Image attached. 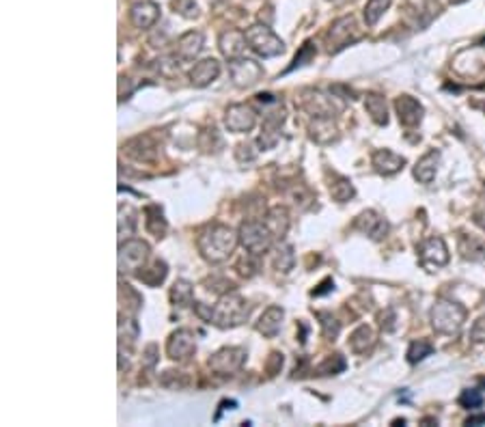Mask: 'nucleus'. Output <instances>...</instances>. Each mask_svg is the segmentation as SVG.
Segmentation results:
<instances>
[{"instance_id":"1","label":"nucleus","mask_w":485,"mask_h":427,"mask_svg":"<svg viewBox=\"0 0 485 427\" xmlns=\"http://www.w3.org/2000/svg\"><path fill=\"white\" fill-rule=\"evenodd\" d=\"M240 242V233H236L231 227L226 224H208L205 229L201 231L196 246L201 257L210 261V263H222L236 253Z\"/></svg>"},{"instance_id":"2","label":"nucleus","mask_w":485,"mask_h":427,"mask_svg":"<svg viewBox=\"0 0 485 427\" xmlns=\"http://www.w3.org/2000/svg\"><path fill=\"white\" fill-rule=\"evenodd\" d=\"M250 303L240 294H224L212 307L210 324L218 326V328H236L250 317Z\"/></svg>"},{"instance_id":"3","label":"nucleus","mask_w":485,"mask_h":427,"mask_svg":"<svg viewBox=\"0 0 485 427\" xmlns=\"http://www.w3.org/2000/svg\"><path fill=\"white\" fill-rule=\"evenodd\" d=\"M466 321V309L453 300H438L431 307V326L438 335H457Z\"/></svg>"},{"instance_id":"4","label":"nucleus","mask_w":485,"mask_h":427,"mask_svg":"<svg viewBox=\"0 0 485 427\" xmlns=\"http://www.w3.org/2000/svg\"><path fill=\"white\" fill-rule=\"evenodd\" d=\"M246 41L252 52L259 55L261 59H272L285 52L283 39L276 37L274 31L263 27V24H252L250 29H246Z\"/></svg>"},{"instance_id":"5","label":"nucleus","mask_w":485,"mask_h":427,"mask_svg":"<svg viewBox=\"0 0 485 427\" xmlns=\"http://www.w3.org/2000/svg\"><path fill=\"white\" fill-rule=\"evenodd\" d=\"M240 242L242 246L248 250L250 255H263L270 250L272 246V231L268 229V224L266 222H259V220H246L242 222V227H240Z\"/></svg>"},{"instance_id":"6","label":"nucleus","mask_w":485,"mask_h":427,"mask_svg":"<svg viewBox=\"0 0 485 427\" xmlns=\"http://www.w3.org/2000/svg\"><path fill=\"white\" fill-rule=\"evenodd\" d=\"M149 259V244L143 240L127 238L119 246V272L121 274H138Z\"/></svg>"},{"instance_id":"7","label":"nucleus","mask_w":485,"mask_h":427,"mask_svg":"<svg viewBox=\"0 0 485 427\" xmlns=\"http://www.w3.org/2000/svg\"><path fill=\"white\" fill-rule=\"evenodd\" d=\"M300 106L315 119H333V115L341 110V106L335 104V97L317 89H304L300 95Z\"/></svg>"},{"instance_id":"8","label":"nucleus","mask_w":485,"mask_h":427,"mask_svg":"<svg viewBox=\"0 0 485 427\" xmlns=\"http://www.w3.org/2000/svg\"><path fill=\"white\" fill-rule=\"evenodd\" d=\"M356 39H361V33H359V29H356V20L352 15L339 17L333 22V27H330V31L326 35L328 52H339V50H343L345 45H349Z\"/></svg>"},{"instance_id":"9","label":"nucleus","mask_w":485,"mask_h":427,"mask_svg":"<svg viewBox=\"0 0 485 427\" xmlns=\"http://www.w3.org/2000/svg\"><path fill=\"white\" fill-rule=\"evenodd\" d=\"M229 73L238 89H250L263 78V67L252 59H233L229 63Z\"/></svg>"},{"instance_id":"10","label":"nucleus","mask_w":485,"mask_h":427,"mask_svg":"<svg viewBox=\"0 0 485 427\" xmlns=\"http://www.w3.org/2000/svg\"><path fill=\"white\" fill-rule=\"evenodd\" d=\"M246 361L244 347H222L210 359V369L218 375H231L238 369H242Z\"/></svg>"},{"instance_id":"11","label":"nucleus","mask_w":485,"mask_h":427,"mask_svg":"<svg viewBox=\"0 0 485 427\" xmlns=\"http://www.w3.org/2000/svg\"><path fill=\"white\" fill-rule=\"evenodd\" d=\"M194 352H196V341H194V335L188 328H180V331H175L168 337L166 354H168L171 361L186 363V361H190L194 356Z\"/></svg>"},{"instance_id":"12","label":"nucleus","mask_w":485,"mask_h":427,"mask_svg":"<svg viewBox=\"0 0 485 427\" xmlns=\"http://www.w3.org/2000/svg\"><path fill=\"white\" fill-rule=\"evenodd\" d=\"M254 123H257V113L248 104H231L224 113V125L229 132L236 134L250 132L254 128Z\"/></svg>"},{"instance_id":"13","label":"nucleus","mask_w":485,"mask_h":427,"mask_svg":"<svg viewBox=\"0 0 485 427\" xmlns=\"http://www.w3.org/2000/svg\"><path fill=\"white\" fill-rule=\"evenodd\" d=\"M419 253H421V261L427 268H442L449 263V248L444 244V240L440 236H433L427 238L421 246H419Z\"/></svg>"},{"instance_id":"14","label":"nucleus","mask_w":485,"mask_h":427,"mask_svg":"<svg viewBox=\"0 0 485 427\" xmlns=\"http://www.w3.org/2000/svg\"><path fill=\"white\" fill-rule=\"evenodd\" d=\"M354 227L359 229L361 233L369 236L371 240H375V242L384 240V238H386V233H389V222H386L384 218H382L377 212H373V210L363 212L359 218H356Z\"/></svg>"},{"instance_id":"15","label":"nucleus","mask_w":485,"mask_h":427,"mask_svg":"<svg viewBox=\"0 0 485 427\" xmlns=\"http://www.w3.org/2000/svg\"><path fill=\"white\" fill-rule=\"evenodd\" d=\"M395 110H397L399 123L405 125V128H414V125H419L423 119V106L412 95H399L395 99Z\"/></svg>"},{"instance_id":"16","label":"nucleus","mask_w":485,"mask_h":427,"mask_svg":"<svg viewBox=\"0 0 485 427\" xmlns=\"http://www.w3.org/2000/svg\"><path fill=\"white\" fill-rule=\"evenodd\" d=\"M371 164L379 175L389 178V175H395L405 166V158L391 152V149H377V152H373V156H371Z\"/></svg>"},{"instance_id":"17","label":"nucleus","mask_w":485,"mask_h":427,"mask_svg":"<svg viewBox=\"0 0 485 427\" xmlns=\"http://www.w3.org/2000/svg\"><path fill=\"white\" fill-rule=\"evenodd\" d=\"M246 33L242 31H224L218 39V48H220V55L229 61H233V59H240L244 55V50H246Z\"/></svg>"},{"instance_id":"18","label":"nucleus","mask_w":485,"mask_h":427,"mask_svg":"<svg viewBox=\"0 0 485 427\" xmlns=\"http://www.w3.org/2000/svg\"><path fill=\"white\" fill-rule=\"evenodd\" d=\"M130 20L136 29L140 31H147L151 29L153 24H156L160 20V7L156 3H151V0H143V3H136L130 11Z\"/></svg>"},{"instance_id":"19","label":"nucleus","mask_w":485,"mask_h":427,"mask_svg":"<svg viewBox=\"0 0 485 427\" xmlns=\"http://www.w3.org/2000/svg\"><path fill=\"white\" fill-rule=\"evenodd\" d=\"M220 76V63L216 59H203L190 69V82L198 89L212 85Z\"/></svg>"},{"instance_id":"20","label":"nucleus","mask_w":485,"mask_h":427,"mask_svg":"<svg viewBox=\"0 0 485 427\" xmlns=\"http://www.w3.org/2000/svg\"><path fill=\"white\" fill-rule=\"evenodd\" d=\"M203 50V33L198 31H188L186 35L180 37V41H177V50H175V57L188 63V61H194Z\"/></svg>"},{"instance_id":"21","label":"nucleus","mask_w":485,"mask_h":427,"mask_svg":"<svg viewBox=\"0 0 485 427\" xmlns=\"http://www.w3.org/2000/svg\"><path fill=\"white\" fill-rule=\"evenodd\" d=\"M263 222L268 224V229L272 231L274 240H283V238L287 236V231H289V224H291L289 212H287L283 205L272 208V210L266 214V220H263Z\"/></svg>"},{"instance_id":"22","label":"nucleus","mask_w":485,"mask_h":427,"mask_svg":"<svg viewBox=\"0 0 485 427\" xmlns=\"http://www.w3.org/2000/svg\"><path fill=\"white\" fill-rule=\"evenodd\" d=\"M283 319H285V311H283V309H280V307H270V309H266L263 315L259 317L257 331H259L263 337L272 339V337H276V335L280 333V326H283Z\"/></svg>"},{"instance_id":"23","label":"nucleus","mask_w":485,"mask_h":427,"mask_svg":"<svg viewBox=\"0 0 485 427\" xmlns=\"http://www.w3.org/2000/svg\"><path fill=\"white\" fill-rule=\"evenodd\" d=\"M438 164H440V152H436V149H431V152H427L414 166V178L421 182V184H431L433 178H436L438 173Z\"/></svg>"},{"instance_id":"24","label":"nucleus","mask_w":485,"mask_h":427,"mask_svg":"<svg viewBox=\"0 0 485 427\" xmlns=\"http://www.w3.org/2000/svg\"><path fill=\"white\" fill-rule=\"evenodd\" d=\"M375 341L377 339H375L373 328H371V326H367V324H363V326H359V328L352 333V337H349V349L354 352V354H367V352L373 349Z\"/></svg>"},{"instance_id":"25","label":"nucleus","mask_w":485,"mask_h":427,"mask_svg":"<svg viewBox=\"0 0 485 427\" xmlns=\"http://www.w3.org/2000/svg\"><path fill=\"white\" fill-rule=\"evenodd\" d=\"M365 110L371 117L373 123L377 125H386L389 123V106L386 99L382 97L379 93H367L365 95Z\"/></svg>"},{"instance_id":"26","label":"nucleus","mask_w":485,"mask_h":427,"mask_svg":"<svg viewBox=\"0 0 485 427\" xmlns=\"http://www.w3.org/2000/svg\"><path fill=\"white\" fill-rule=\"evenodd\" d=\"M459 253L466 261H483L485 259V242L475 236L459 238Z\"/></svg>"},{"instance_id":"27","label":"nucleus","mask_w":485,"mask_h":427,"mask_svg":"<svg viewBox=\"0 0 485 427\" xmlns=\"http://www.w3.org/2000/svg\"><path fill=\"white\" fill-rule=\"evenodd\" d=\"M166 274H168L166 263H164V261H160V259H156V261H153L149 268H143V272H138L136 276H138V279H140L145 285H149V287H158L160 283H164Z\"/></svg>"},{"instance_id":"28","label":"nucleus","mask_w":485,"mask_h":427,"mask_svg":"<svg viewBox=\"0 0 485 427\" xmlns=\"http://www.w3.org/2000/svg\"><path fill=\"white\" fill-rule=\"evenodd\" d=\"M168 296H171V303H173L175 307H190L192 300H194V287H192L190 281L180 279V281L173 283Z\"/></svg>"},{"instance_id":"29","label":"nucleus","mask_w":485,"mask_h":427,"mask_svg":"<svg viewBox=\"0 0 485 427\" xmlns=\"http://www.w3.org/2000/svg\"><path fill=\"white\" fill-rule=\"evenodd\" d=\"M311 138L315 143H333L337 138V130L333 125V119H315V123H311Z\"/></svg>"},{"instance_id":"30","label":"nucleus","mask_w":485,"mask_h":427,"mask_svg":"<svg viewBox=\"0 0 485 427\" xmlns=\"http://www.w3.org/2000/svg\"><path fill=\"white\" fill-rule=\"evenodd\" d=\"M272 263L278 272H289L294 270L296 263V253H294V246L289 244H278L272 253Z\"/></svg>"},{"instance_id":"31","label":"nucleus","mask_w":485,"mask_h":427,"mask_svg":"<svg viewBox=\"0 0 485 427\" xmlns=\"http://www.w3.org/2000/svg\"><path fill=\"white\" fill-rule=\"evenodd\" d=\"M145 227L151 236H156V238H162L166 233V220L162 216V210L158 205H149L145 210Z\"/></svg>"},{"instance_id":"32","label":"nucleus","mask_w":485,"mask_h":427,"mask_svg":"<svg viewBox=\"0 0 485 427\" xmlns=\"http://www.w3.org/2000/svg\"><path fill=\"white\" fill-rule=\"evenodd\" d=\"M138 335H140V326H138V321H136V319H132V317H123V315H119V339H121V343H127V345L132 347V345L136 343Z\"/></svg>"},{"instance_id":"33","label":"nucleus","mask_w":485,"mask_h":427,"mask_svg":"<svg viewBox=\"0 0 485 427\" xmlns=\"http://www.w3.org/2000/svg\"><path fill=\"white\" fill-rule=\"evenodd\" d=\"M356 190L347 178H335L330 184V196H333L337 203H347L349 198H354Z\"/></svg>"},{"instance_id":"34","label":"nucleus","mask_w":485,"mask_h":427,"mask_svg":"<svg viewBox=\"0 0 485 427\" xmlns=\"http://www.w3.org/2000/svg\"><path fill=\"white\" fill-rule=\"evenodd\" d=\"M136 210L130 205H121L119 208V236L121 238H130L136 229Z\"/></svg>"},{"instance_id":"35","label":"nucleus","mask_w":485,"mask_h":427,"mask_svg":"<svg viewBox=\"0 0 485 427\" xmlns=\"http://www.w3.org/2000/svg\"><path fill=\"white\" fill-rule=\"evenodd\" d=\"M391 3H393V0H369V3L365 5V22H367V27H375V24L379 22V17L389 11Z\"/></svg>"},{"instance_id":"36","label":"nucleus","mask_w":485,"mask_h":427,"mask_svg":"<svg viewBox=\"0 0 485 427\" xmlns=\"http://www.w3.org/2000/svg\"><path fill=\"white\" fill-rule=\"evenodd\" d=\"M119 298H121V303H125V311L127 313H138L140 307H143L140 294L136 289H132L130 285H125V283L119 285Z\"/></svg>"},{"instance_id":"37","label":"nucleus","mask_w":485,"mask_h":427,"mask_svg":"<svg viewBox=\"0 0 485 427\" xmlns=\"http://www.w3.org/2000/svg\"><path fill=\"white\" fill-rule=\"evenodd\" d=\"M431 352H433V345L425 339H419V341H412L410 347H407L405 352V356H407V363L410 365H417L421 361H425L427 356H431Z\"/></svg>"},{"instance_id":"38","label":"nucleus","mask_w":485,"mask_h":427,"mask_svg":"<svg viewBox=\"0 0 485 427\" xmlns=\"http://www.w3.org/2000/svg\"><path fill=\"white\" fill-rule=\"evenodd\" d=\"M347 363L341 354H333V356H326L317 367H315V373L317 375H337L341 371H345Z\"/></svg>"},{"instance_id":"39","label":"nucleus","mask_w":485,"mask_h":427,"mask_svg":"<svg viewBox=\"0 0 485 427\" xmlns=\"http://www.w3.org/2000/svg\"><path fill=\"white\" fill-rule=\"evenodd\" d=\"M319 319H321V335L328 341H335L341 333V321H337L330 313H319Z\"/></svg>"},{"instance_id":"40","label":"nucleus","mask_w":485,"mask_h":427,"mask_svg":"<svg viewBox=\"0 0 485 427\" xmlns=\"http://www.w3.org/2000/svg\"><path fill=\"white\" fill-rule=\"evenodd\" d=\"M315 55H317V50H315L313 41H306V43L300 48V52L296 55L294 63L287 67V71H291V69H296V67H302V65H306V63H311V61L315 59Z\"/></svg>"},{"instance_id":"41","label":"nucleus","mask_w":485,"mask_h":427,"mask_svg":"<svg viewBox=\"0 0 485 427\" xmlns=\"http://www.w3.org/2000/svg\"><path fill=\"white\" fill-rule=\"evenodd\" d=\"M481 404H483V395L477 389H466L462 395H459V406L462 408L477 410V408H481Z\"/></svg>"},{"instance_id":"42","label":"nucleus","mask_w":485,"mask_h":427,"mask_svg":"<svg viewBox=\"0 0 485 427\" xmlns=\"http://www.w3.org/2000/svg\"><path fill=\"white\" fill-rule=\"evenodd\" d=\"M259 156V149L254 147V143H240L238 147H236V158H238V162H252L254 158Z\"/></svg>"},{"instance_id":"43","label":"nucleus","mask_w":485,"mask_h":427,"mask_svg":"<svg viewBox=\"0 0 485 427\" xmlns=\"http://www.w3.org/2000/svg\"><path fill=\"white\" fill-rule=\"evenodd\" d=\"M173 9H175V13H180L188 20L198 15V7H196L194 0H173Z\"/></svg>"},{"instance_id":"44","label":"nucleus","mask_w":485,"mask_h":427,"mask_svg":"<svg viewBox=\"0 0 485 427\" xmlns=\"http://www.w3.org/2000/svg\"><path fill=\"white\" fill-rule=\"evenodd\" d=\"M470 341L472 343H485V317H479L470 328Z\"/></svg>"},{"instance_id":"45","label":"nucleus","mask_w":485,"mask_h":427,"mask_svg":"<svg viewBox=\"0 0 485 427\" xmlns=\"http://www.w3.org/2000/svg\"><path fill=\"white\" fill-rule=\"evenodd\" d=\"M395 311L393 309H389V311H384L379 315V326H382V331H386V333H391V331H395Z\"/></svg>"},{"instance_id":"46","label":"nucleus","mask_w":485,"mask_h":427,"mask_svg":"<svg viewBox=\"0 0 485 427\" xmlns=\"http://www.w3.org/2000/svg\"><path fill=\"white\" fill-rule=\"evenodd\" d=\"M156 363H158V345H156V343H151V345H147L145 354H143V365L153 367Z\"/></svg>"},{"instance_id":"47","label":"nucleus","mask_w":485,"mask_h":427,"mask_svg":"<svg viewBox=\"0 0 485 427\" xmlns=\"http://www.w3.org/2000/svg\"><path fill=\"white\" fill-rule=\"evenodd\" d=\"M283 367V354H278V352H274V354H270V363H268V373L270 375H276V371Z\"/></svg>"},{"instance_id":"48","label":"nucleus","mask_w":485,"mask_h":427,"mask_svg":"<svg viewBox=\"0 0 485 427\" xmlns=\"http://www.w3.org/2000/svg\"><path fill=\"white\" fill-rule=\"evenodd\" d=\"M319 287H321V289H315V291H313V296H321V294L330 291V289H333V287H335V281H333V279H326V281H324V283H321Z\"/></svg>"},{"instance_id":"49","label":"nucleus","mask_w":485,"mask_h":427,"mask_svg":"<svg viewBox=\"0 0 485 427\" xmlns=\"http://www.w3.org/2000/svg\"><path fill=\"white\" fill-rule=\"evenodd\" d=\"M485 423V414H475V417H468L466 425H481Z\"/></svg>"},{"instance_id":"50","label":"nucleus","mask_w":485,"mask_h":427,"mask_svg":"<svg viewBox=\"0 0 485 427\" xmlns=\"http://www.w3.org/2000/svg\"><path fill=\"white\" fill-rule=\"evenodd\" d=\"M451 5H462V3H466V0H449Z\"/></svg>"},{"instance_id":"51","label":"nucleus","mask_w":485,"mask_h":427,"mask_svg":"<svg viewBox=\"0 0 485 427\" xmlns=\"http://www.w3.org/2000/svg\"><path fill=\"white\" fill-rule=\"evenodd\" d=\"M475 106H477V108H483V110H485V102H477Z\"/></svg>"}]
</instances>
